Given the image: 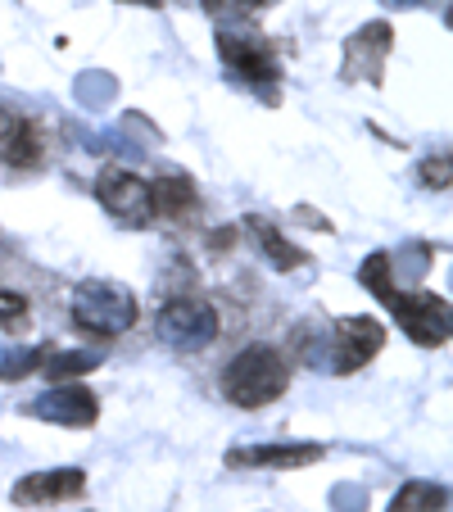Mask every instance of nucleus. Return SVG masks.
<instances>
[{"label":"nucleus","instance_id":"1","mask_svg":"<svg viewBox=\"0 0 453 512\" xmlns=\"http://www.w3.org/2000/svg\"><path fill=\"white\" fill-rule=\"evenodd\" d=\"M381 349H386V327L376 318H336L318 331L304 327V336H299L304 363L331 372V377H349V372L367 368Z\"/></svg>","mask_w":453,"mask_h":512},{"label":"nucleus","instance_id":"2","mask_svg":"<svg viewBox=\"0 0 453 512\" xmlns=\"http://www.w3.org/2000/svg\"><path fill=\"white\" fill-rule=\"evenodd\" d=\"M286 390H290V358L277 345H245L222 368V399L245 408V413L277 404Z\"/></svg>","mask_w":453,"mask_h":512},{"label":"nucleus","instance_id":"3","mask_svg":"<svg viewBox=\"0 0 453 512\" xmlns=\"http://www.w3.org/2000/svg\"><path fill=\"white\" fill-rule=\"evenodd\" d=\"M68 318L73 327L87 331L91 340H118L123 331L136 327L141 318V304L123 281H105V277H87L73 286L68 295Z\"/></svg>","mask_w":453,"mask_h":512},{"label":"nucleus","instance_id":"4","mask_svg":"<svg viewBox=\"0 0 453 512\" xmlns=\"http://www.w3.org/2000/svg\"><path fill=\"white\" fill-rule=\"evenodd\" d=\"M376 300L395 313L399 331H404L413 345H422V349L449 345L453 309H449V300H444V295H435V290H399L395 281H390V286L381 290Z\"/></svg>","mask_w":453,"mask_h":512},{"label":"nucleus","instance_id":"5","mask_svg":"<svg viewBox=\"0 0 453 512\" xmlns=\"http://www.w3.org/2000/svg\"><path fill=\"white\" fill-rule=\"evenodd\" d=\"M155 331L177 354H200V349H209L213 340H218L222 313H218V304L204 300V295H177V300H168L164 309H159Z\"/></svg>","mask_w":453,"mask_h":512},{"label":"nucleus","instance_id":"6","mask_svg":"<svg viewBox=\"0 0 453 512\" xmlns=\"http://www.w3.org/2000/svg\"><path fill=\"white\" fill-rule=\"evenodd\" d=\"M390 50H395V28H390L386 19L363 23V28L349 32V41H345L340 78H345V82H367V87H381Z\"/></svg>","mask_w":453,"mask_h":512},{"label":"nucleus","instance_id":"7","mask_svg":"<svg viewBox=\"0 0 453 512\" xmlns=\"http://www.w3.org/2000/svg\"><path fill=\"white\" fill-rule=\"evenodd\" d=\"M327 458V445L318 440H281V445H236L227 449V472H295Z\"/></svg>","mask_w":453,"mask_h":512},{"label":"nucleus","instance_id":"8","mask_svg":"<svg viewBox=\"0 0 453 512\" xmlns=\"http://www.w3.org/2000/svg\"><path fill=\"white\" fill-rule=\"evenodd\" d=\"M218 59L232 68V78L241 82H281V55L268 37H250V32H218Z\"/></svg>","mask_w":453,"mask_h":512},{"label":"nucleus","instance_id":"9","mask_svg":"<svg viewBox=\"0 0 453 512\" xmlns=\"http://www.w3.org/2000/svg\"><path fill=\"white\" fill-rule=\"evenodd\" d=\"M23 417H41V422L68 426V431H87V426L100 422V399L78 381H64V386H50L46 395H37L32 404H23Z\"/></svg>","mask_w":453,"mask_h":512},{"label":"nucleus","instance_id":"10","mask_svg":"<svg viewBox=\"0 0 453 512\" xmlns=\"http://www.w3.org/2000/svg\"><path fill=\"white\" fill-rule=\"evenodd\" d=\"M96 200L109 209V218H118L127 227H145L155 218L150 213V182L127 173V168H105L96 177Z\"/></svg>","mask_w":453,"mask_h":512},{"label":"nucleus","instance_id":"11","mask_svg":"<svg viewBox=\"0 0 453 512\" xmlns=\"http://www.w3.org/2000/svg\"><path fill=\"white\" fill-rule=\"evenodd\" d=\"M87 490L82 467H55V472H28L14 481L10 503L14 508H46V503H73Z\"/></svg>","mask_w":453,"mask_h":512},{"label":"nucleus","instance_id":"12","mask_svg":"<svg viewBox=\"0 0 453 512\" xmlns=\"http://www.w3.org/2000/svg\"><path fill=\"white\" fill-rule=\"evenodd\" d=\"M46 159V141H41V127L32 118H23L19 109L0 105V164L14 168H37Z\"/></svg>","mask_w":453,"mask_h":512},{"label":"nucleus","instance_id":"13","mask_svg":"<svg viewBox=\"0 0 453 512\" xmlns=\"http://www.w3.org/2000/svg\"><path fill=\"white\" fill-rule=\"evenodd\" d=\"M200 209V195H195V182L191 177H155L150 182V213L155 218H168V223H182L191 213Z\"/></svg>","mask_w":453,"mask_h":512},{"label":"nucleus","instance_id":"14","mask_svg":"<svg viewBox=\"0 0 453 512\" xmlns=\"http://www.w3.org/2000/svg\"><path fill=\"white\" fill-rule=\"evenodd\" d=\"M241 223H245V232H250V241L263 250V259H268L277 272H290V268H299V263L309 259V254L299 250V245H290L286 236L277 232V223H268V218H254L250 213V218H241Z\"/></svg>","mask_w":453,"mask_h":512},{"label":"nucleus","instance_id":"15","mask_svg":"<svg viewBox=\"0 0 453 512\" xmlns=\"http://www.w3.org/2000/svg\"><path fill=\"white\" fill-rule=\"evenodd\" d=\"M449 490L435 481H404L399 494L390 499V512H444Z\"/></svg>","mask_w":453,"mask_h":512},{"label":"nucleus","instance_id":"16","mask_svg":"<svg viewBox=\"0 0 453 512\" xmlns=\"http://www.w3.org/2000/svg\"><path fill=\"white\" fill-rule=\"evenodd\" d=\"M96 363H100L96 354H68V349L46 345V354H41V377L64 386V381H78V377H87V372H96Z\"/></svg>","mask_w":453,"mask_h":512},{"label":"nucleus","instance_id":"17","mask_svg":"<svg viewBox=\"0 0 453 512\" xmlns=\"http://www.w3.org/2000/svg\"><path fill=\"white\" fill-rule=\"evenodd\" d=\"M41 354H46V345L23 349V354H5L0 358V381H23V377H32V372H41Z\"/></svg>","mask_w":453,"mask_h":512},{"label":"nucleus","instance_id":"18","mask_svg":"<svg viewBox=\"0 0 453 512\" xmlns=\"http://www.w3.org/2000/svg\"><path fill=\"white\" fill-rule=\"evenodd\" d=\"M449 173H453V159L444 155V150L435 159H422V168H417V177H422L426 191H449Z\"/></svg>","mask_w":453,"mask_h":512},{"label":"nucleus","instance_id":"19","mask_svg":"<svg viewBox=\"0 0 453 512\" xmlns=\"http://www.w3.org/2000/svg\"><path fill=\"white\" fill-rule=\"evenodd\" d=\"M28 318V295L19 290H0V327H19Z\"/></svg>","mask_w":453,"mask_h":512},{"label":"nucleus","instance_id":"20","mask_svg":"<svg viewBox=\"0 0 453 512\" xmlns=\"http://www.w3.org/2000/svg\"><path fill=\"white\" fill-rule=\"evenodd\" d=\"M263 0H204V10L218 14V19H245V14H254Z\"/></svg>","mask_w":453,"mask_h":512},{"label":"nucleus","instance_id":"21","mask_svg":"<svg viewBox=\"0 0 453 512\" xmlns=\"http://www.w3.org/2000/svg\"><path fill=\"white\" fill-rule=\"evenodd\" d=\"M123 5H145V10H155L159 0H123Z\"/></svg>","mask_w":453,"mask_h":512},{"label":"nucleus","instance_id":"22","mask_svg":"<svg viewBox=\"0 0 453 512\" xmlns=\"http://www.w3.org/2000/svg\"><path fill=\"white\" fill-rule=\"evenodd\" d=\"M386 5H431V0H386Z\"/></svg>","mask_w":453,"mask_h":512}]
</instances>
